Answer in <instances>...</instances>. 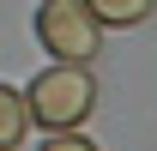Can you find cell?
<instances>
[{
  "label": "cell",
  "instance_id": "cell-1",
  "mask_svg": "<svg viewBox=\"0 0 157 151\" xmlns=\"http://www.w3.org/2000/svg\"><path fill=\"white\" fill-rule=\"evenodd\" d=\"M24 109H30V121H42L48 133H67V127H78L85 115L97 109V85H91V73H85V67L60 60V67H48L42 79H30Z\"/></svg>",
  "mask_w": 157,
  "mask_h": 151
},
{
  "label": "cell",
  "instance_id": "cell-2",
  "mask_svg": "<svg viewBox=\"0 0 157 151\" xmlns=\"http://www.w3.org/2000/svg\"><path fill=\"white\" fill-rule=\"evenodd\" d=\"M36 37H42V48L55 60H91L97 55V37H103V24L91 18V6L85 0H42L36 6Z\"/></svg>",
  "mask_w": 157,
  "mask_h": 151
},
{
  "label": "cell",
  "instance_id": "cell-3",
  "mask_svg": "<svg viewBox=\"0 0 157 151\" xmlns=\"http://www.w3.org/2000/svg\"><path fill=\"white\" fill-rule=\"evenodd\" d=\"M24 133H30V109H24V91L0 85V151H18Z\"/></svg>",
  "mask_w": 157,
  "mask_h": 151
},
{
  "label": "cell",
  "instance_id": "cell-4",
  "mask_svg": "<svg viewBox=\"0 0 157 151\" xmlns=\"http://www.w3.org/2000/svg\"><path fill=\"white\" fill-rule=\"evenodd\" d=\"M91 18L109 24V30H127V24H145L151 18V0H85Z\"/></svg>",
  "mask_w": 157,
  "mask_h": 151
},
{
  "label": "cell",
  "instance_id": "cell-5",
  "mask_svg": "<svg viewBox=\"0 0 157 151\" xmlns=\"http://www.w3.org/2000/svg\"><path fill=\"white\" fill-rule=\"evenodd\" d=\"M42 151H97V139H78V133L67 127V133H55V139H48Z\"/></svg>",
  "mask_w": 157,
  "mask_h": 151
}]
</instances>
